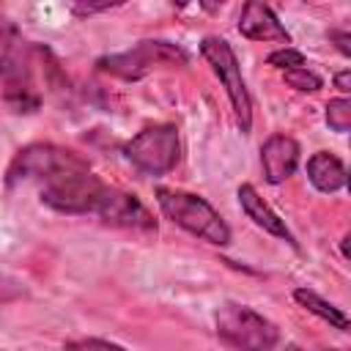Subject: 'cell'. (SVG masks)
<instances>
[{
    "label": "cell",
    "mask_w": 351,
    "mask_h": 351,
    "mask_svg": "<svg viewBox=\"0 0 351 351\" xmlns=\"http://www.w3.org/2000/svg\"><path fill=\"white\" fill-rule=\"evenodd\" d=\"M38 55L41 47L27 41L11 19L0 16V80L5 82V101L14 112H33L41 104L33 85V66Z\"/></svg>",
    "instance_id": "obj_1"
},
{
    "label": "cell",
    "mask_w": 351,
    "mask_h": 351,
    "mask_svg": "<svg viewBox=\"0 0 351 351\" xmlns=\"http://www.w3.org/2000/svg\"><path fill=\"white\" fill-rule=\"evenodd\" d=\"M104 189L107 184L90 170L82 156L38 184L41 203L60 214H93Z\"/></svg>",
    "instance_id": "obj_2"
},
{
    "label": "cell",
    "mask_w": 351,
    "mask_h": 351,
    "mask_svg": "<svg viewBox=\"0 0 351 351\" xmlns=\"http://www.w3.org/2000/svg\"><path fill=\"white\" fill-rule=\"evenodd\" d=\"M156 203L162 208V214L178 225L181 230L217 244V247H228L230 244V228L228 222L219 217V211L200 195L184 192V189H167V186H156Z\"/></svg>",
    "instance_id": "obj_3"
},
{
    "label": "cell",
    "mask_w": 351,
    "mask_h": 351,
    "mask_svg": "<svg viewBox=\"0 0 351 351\" xmlns=\"http://www.w3.org/2000/svg\"><path fill=\"white\" fill-rule=\"evenodd\" d=\"M186 60L189 58L178 44L162 41V38H145V41H137L134 47L123 49V52L101 55L96 60V69L104 71V74L134 82V80L148 77L159 66H184Z\"/></svg>",
    "instance_id": "obj_4"
},
{
    "label": "cell",
    "mask_w": 351,
    "mask_h": 351,
    "mask_svg": "<svg viewBox=\"0 0 351 351\" xmlns=\"http://www.w3.org/2000/svg\"><path fill=\"white\" fill-rule=\"evenodd\" d=\"M214 326L222 343L244 351H269L280 343V329L247 304L225 302L214 313Z\"/></svg>",
    "instance_id": "obj_5"
},
{
    "label": "cell",
    "mask_w": 351,
    "mask_h": 351,
    "mask_svg": "<svg viewBox=\"0 0 351 351\" xmlns=\"http://www.w3.org/2000/svg\"><path fill=\"white\" fill-rule=\"evenodd\" d=\"M200 55L208 60L211 71L222 82V88H225V93L230 99L239 132L250 134V129H252V99H250L247 82L241 77V66H239V58H236L233 47L219 36H206L200 41Z\"/></svg>",
    "instance_id": "obj_6"
},
{
    "label": "cell",
    "mask_w": 351,
    "mask_h": 351,
    "mask_svg": "<svg viewBox=\"0 0 351 351\" xmlns=\"http://www.w3.org/2000/svg\"><path fill=\"white\" fill-rule=\"evenodd\" d=\"M123 156L145 176H165L181 159V140L173 123H154L123 143Z\"/></svg>",
    "instance_id": "obj_7"
},
{
    "label": "cell",
    "mask_w": 351,
    "mask_h": 351,
    "mask_svg": "<svg viewBox=\"0 0 351 351\" xmlns=\"http://www.w3.org/2000/svg\"><path fill=\"white\" fill-rule=\"evenodd\" d=\"M80 156L69 148L52 145V143H30L19 148L5 170V186H19V184H41L44 178L55 176L58 170L69 167Z\"/></svg>",
    "instance_id": "obj_8"
},
{
    "label": "cell",
    "mask_w": 351,
    "mask_h": 351,
    "mask_svg": "<svg viewBox=\"0 0 351 351\" xmlns=\"http://www.w3.org/2000/svg\"><path fill=\"white\" fill-rule=\"evenodd\" d=\"M104 225L110 228H126V230H156V219L154 214L143 206V200L132 192H123V189H115V186H107L104 195L99 197V206L93 211Z\"/></svg>",
    "instance_id": "obj_9"
},
{
    "label": "cell",
    "mask_w": 351,
    "mask_h": 351,
    "mask_svg": "<svg viewBox=\"0 0 351 351\" xmlns=\"http://www.w3.org/2000/svg\"><path fill=\"white\" fill-rule=\"evenodd\" d=\"M299 143L288 134H271L263 145H261V167H263V178L269 184H282L296 173L299 165Z\"/></svg>",
    "instance_id": "obj_10"
},
{
    "label": "cell",
    "mask_w": 351,
    "mask_h": 351,
    "mask_svg": "<svg viewBox=\"0 0 351 351\" xmlns=\"http://www.w3.org/2000/svg\"><path fill=\"white\" fill-rule=\"evenodd\" d=\"M239 33L250 41H280L291 44V33L282 27L277 14L263 0H247L239 14Z\"/></svg>",
    "instance_id": "obj_11"
},
{
    "label": "cell",
    "mask_w": 351,
    "mask_h": 351,
    "mask_svg": "<svg viewBox=\"0 0 351 351\" xmlns=\"http://www.w3.org/2000/svg\"><path fill=\"white\" fill-rule=\"evenodd\" d=\"M236 195H239V206H241V211L247 214V219H252V222H255L261 230H266L269 236L282 239V241H288L291 247H296V239H293V233L288 230L285 219H280V217L271 211V206L255 192L252 184H241Z\"/></svg>",
    "instance_id": "obj_12"
},
{
    "label": "cell",
    "mask_w": 351,
    "mask_h": 351,
    "mask_svg": "<svg viewBox=\"0 0 351 351\" xmlns=\"http://www.w3.org/2000/svg\"><path fill=\"white\" fill-rule=\"evenodd\" d=\"M307 178H310V184H313L318 192L332 195V192H337V189L346 186L348 173H346V165H343L335 154L318 151V154H313V156L307 159Z\"/></svg>",
    "instance_id": "obj_13"
},
{
    "label": "cell",
    "mask_w": 351,
    "mask_h": 351,
    "mask_svg": "<svg viewBox=\"0 0 351 351\" xmlns=\"http://www.w3.org/2000/svg\"><path fill=\"white\" fill-rule=\"evenodd\" d=\"M293 299H296V304H302L307 313H313V315H318L321 321H326L329 326H335V329H340V332H348V315L337 307V304H332V302H326L324 296H318L315 291H310V288H296L293 291Z\"/></svg>",
    "instance_id": "obj_14"
},
{
    "label": "cell",
    "mask_w": 351,
    "mask_h": 351,
    "mask_svg": "<svg viewBox=\"0 0 351 351\" xmlns=\"http://www.w3.org/2000/svg\"><path fill=\"white\" fill-rule=\"evenodd\" d=\"M282 80H285V85H288V88L302 90V93H315V90L324 85V80H321L315 71H310L307 66L285 69V71H282Z\"/></svg>",
    "instance_id": "obj_15"
},
{
    "label": "cell",
    "mask_w": 351,
    "mask_h": 351,
    "mask_svg": "<svg viewBox=\"0 0 351 351\" xmlns=\"http://www.w3.org/2000/svg\"><path fill=\"white\" fill-rule=\"evenodd\" d=\"M326 126L337 134H346L351 129V101L346 96L340 99H332L326 104Z\"/></svg>",
    "instance_id": "obj_16"
},
{
    "label": "cell",
    "mask_w": 351,
    "mask_h": 351,
    "mask_svg": "<svg viewBox=\"0 0 351 351\" xmlns=\"http://www.w3.org/2000/svg\"><path fill=\"white\" fill-rule=\"evenodd\" d=\"M126 0H71L69 8L74 16L85 19V16H93V14H101V11H110V8H118L123 5Z\"/></svg>",
    "instance_id": "obj_17"
},
{
    "label": "cell",
    "mask_w": 351,
    "mask_h": 351,
    "mask_svg": "<svg viewBox=\"0 0 351 351\" xmlns=\"http://www.w3.org/2000/svg\"><path fill=\"white\" fill-rule=\"evenodd\" d=\"M266 63L274 66V69H280V71H285V69H296V66H307L304 55H302L299 49L288 47V44H285L282 49H274V52L266 58Z\"/></svg>",
    "instance_id": "obj_18"
},
{
    "label": "cell",
    "mask_w": 351,
    "mask_h": 351,
    "mask_svg": "<svg viewBox=\"0 0 351 351\" xmlns=\"http://www.w3.org/2000/svg\"><path fill=\"white\" fill-rule=\"evenodd\" d=\"M25 296V285L14 277H5L0 274V304H8V302H16Z\"/></svg>",
    "instance_id": "obj_19"
},
{
    "label": "cell",
    "mask_w": 351,
    "mask_h": 351,
    "mask_svg": "<svg viewBox=\"0 0 351 351\" xmlns=\"http://www.w3.org/2000/svg\"><path fill=\"white\" fill-rule=\"evenodd\" d=\"M66 348H123V346L112 340H101V337H82V340H69Z\"/></svg>",
    "instance_id": "obj_20"
},
{
    "label": "cell",
    "mask_w": 351,
    "mask_h": 351,
    "mask_svg": "<svg viewBox=\"0 0 351 351\" xmlns=\"http://www.w3.org/2000/svg\"><path fill=\"white\" fill-rule=\"evenodd\" d=\"M329 41H335V47L348 58L351 55V47H348V30H329Z\"/></svg>",
    "instance_id": "obj_21"
},
{
    "label": "cell",
    "mask_w": 351,
    "mask_h": 351,
    "mask_svg": "<svg viewBox=\"0 0 351 351\" xmlns=\"http://www.w3.org/2000/svg\"><path fill=\"white\" fill-rule=\"evenodd\" d=\"M335 85H337L340 93H348V90H351V71H348V69L337 71V74H335Z\"/></svg>",
    "instance_id": "obj_22"
},
{
    "label": "cell",
    "mask_w": 351,
    "mask_h": 351,
    "mask_svg": "<svg viewBox=\"0 0 351 351\" xmlns=\"http://www.w3.org/2000/svg\"><path fill=\"white\" fill-rule=\"evenodd\" d=\"M225 3H228V0H200V8H203L206 14H217Z\"/></svg>",
    "instance_id": "obj_23"
},
{
    "label": "cell",
    "mask_w": 351,
    "mask_h": 351,
    "mask_svg": "<svg viewBox=\"0 0 351 351\" xmlns=\"http://www.w3.org/2000/svg\"><path fill=\"white\" fill-rule=\"evenodd\" d=\"M348 236H343V241H340V250H343V258H348Z\"/></svg>",
    "instance_id": "obj_24"
},
{
    "label": "cell",
    "mask_w": 351,
    "mask_h": 351,
    "mask_svg": "<svg viewBox=\"0 0 351 351\" xmlns=\"http://www.w3.org/2000/svg\"><path fill=\"white\" fill-rule=\"evenodd\" d=\"M170 3H173L176 8H186V5H189V0H170Z\"/></svg>",
    "instance_id": "obj_25"
}]
</instances>
